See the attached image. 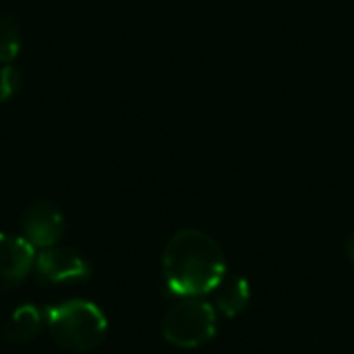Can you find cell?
Wrapping results in <instances>:
<instances>
[{
  "instance_id": "obj_1",
  "label": "cell",
  "mask_w": 354,
  "mask_h": 354,
  "mask_svg": "<svg viewBox=\"0 0 354 354\" xmlns=\"http://www.w3.org/2000/svg\"><path fill=\"white\" fill-rule=\"evenodd\" d=\"M162 272L172 295L199 299L226 280V257L207 232L185 228L168 241L162 255Z\"/></svg>"
},
{
  "instance_id": "obj_2",
  "label": "cell",
  "mask_w": 354,
  "mask_h": 354,
  "mask_svg": "<svg viewBox=\"0 0 354 354\" xmlns=\"http://www.w3.org/2000/svg\"><path fill=\"white\" fill-rule=\"evenodd\" d=\"M46 326L52 340L71 353H89L97 348L108 334V322L102 309L83 299L64 301L48 309Z\"/></svg>"
},
{
  "instance_id": "obj_3",
  "label": "cell",
  "mask_w": 354,
  "mask_h": 354,
  "mask_svg": "<svg viewBox=\"0 0 354 354\" xmlns=\"http://www.w3.org/2000/svg\"><path fill=\"white\" fill-rule=\"evenodd\" d=\"M218 313L199 299H183L172 305L162 319V336L178 348H197L216 336Z\"/></svg>"
},
{
  "instance_id": "obj_4",
  "label": "cell",
  "mask_w": 354,
  "mask_h": 354,
  "mask_svg": "<svg viewBox=\"0 0 354 354\" xmlns=\"http://www.w3.org/2000/svg\"><path fill=\"white\" fill-rule=\"evenodd\" d=\"M35 274L46 284H71L89 278V263L71 247L41 249L35 257Z\"/></svg>"
},
{
  "instance_id": "obj_5",
  "label": "cell",
  "mask_w": 354,
  "mask_h": 354,
  "mask_svg": "<svg viewBox=\"0 0 354 354\" xmlns=\"http://www.w3.org/2000/svg\"><path fill=\"white\" fill-rule=\"evenodd\" d=\"M21 228L23 239L35 249H50L58 245L64 234V216L52 201L37 199L25 209Z\"/></svg>"
},
{
  "instance_id": "obj_6",
  "label": "cell",
  "mask_w": 354,
  "mask_h": 354,
  "mask_svg": "<svg viewBox=\"0 0 354 354\" xmlns=\"http://www.w3.org/2000/svg\"><path fill=\"white\" fill-rule=\"evenodd\" d=\"M35 263V247L23 236L0 232V295L15 290Z\"/></svg>"
},
{
  "instance_id": "obj_7",
  "label": "cell",
  "mask_w": 354,
  "mask_h": 354,
  "mask_svg": "<svg viewBox=\"0 0 354 354\" xmlns=\"http://www.w3.org/2000/svg\"><path fill=\"white\" fill-rule=\"evenodd\" d=\"M44 328V317L33 305H23L17 311L8 315V319L2 324L0 334L6 342L12 344H25L37 338V334Z\"/></svg>"
},
{
  "instance_id": "obj_8",
  "label": "cell",
  "mask_w": 354,
  "mask_h": 354,
  "mask_svg": "<svg viewBox=\"0 0 354 354\" xmlns=\"http://www.w3.org/2000/svg\"><path fill=\"white\" fill-rule=\"evenodd\" d=\"M216 290H218V297H216L214 309H218L226 317H234V315L243 313L251 301V288L245 278L224 280Z\"/></svg>"
},
{
  "instance_id": "obj_9",
  "label": "cell",
  "mask_w": 354,
  "mask_h": 354,
  "mask_svg": "<svg viewBox=\"0 0 354 354\" xmlns=\"http://www.w3.org/2000/svg\"><path fill=\"white\" fill-rule=\"evenodd\" d=\"M21 52V25L15 15H0V62L10 64Z\"/></svg>"
},
{
  "instance_id": "obj_10",
  "label": "cell",
  "mask_w": 354,
  "mask_h": 354,
  "mask_svg": "<svg viewBox=\"0 0 354 354\" xmlns=\"http://www.w3.org/2000/svg\"><path fill=\"white\" fill-rule=\"evenodd\" d=\"M21 87V73L12 64H4L0 68V102L10 100Z\"/></svg>"
},
{
  "instance_id": "obj_11",
  "label": "cell",
  "mask_w": 354,
  "mask_h": 354,
  "mask_svg": "<svg viewBox=\"0 0 354 354\" xmlns=\"http://www.w3.org/2000/svg\"><path fill=\"white\" fill-rule=\"evenodd\" d=\"M346 253H348L351 261H353V263H354V232H353V234H351L348 243H346Z\"/></svg>"
}]
</instances>
